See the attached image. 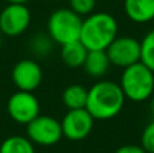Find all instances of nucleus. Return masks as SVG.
Segmentation results:
<instances>
[{"mask_svg":"<svg viewBox=\"0 0 154 153\" xmlns=\"http://www.w3.org/2000/svg\"><path fill=\"white\" fill-rule=\"evenodd\" d=\"M126 96L118 83L99 80L88 89L85 108L95 121H108L123 110Z\"/></svg>","mask_w":154,"mask_h":153,"instance_id":"1","label":"nucleus"},{"mask_svg":"<svg viewBox=\"0 0 154 153\" xmlns=\"http://www.w3.org/2000/svg\"><path fill=\"white\" fill-rule=\"evenodd\" d=\"M119 26L108 12H92L82 19L80 42L88 50H106L118 37Z\"/></svg>","mask_w":154,"mask_h":153,"instance_id":"2","label":"nucleus"},{"mask_svg":"<svg viewBox=\"0 0 154 153\" xmlns=\"http://www.w3.org/2000/svg\"><path fill=\"white\" fill-rule=\"evenodd\" d=\"M119 86L126 99L141 103L150 99L154 92V72L143 62H135L125 68Z\"/></svg>","mask_w":154,"mask_h":153,"instance_id":"3","label":"nucleus"},{"mask_svg":"<svg viewBox=\"0 0 154 153\" xmlns=\"http://www.w3.org/2000/svg\"><path fill=\"white\" fill-rule=\"evenodd\" d=\"M82 16L73 10L57 8L50 14L48 19V34L57 45H66L80 39Z\"/></svg>","mask_w":154,"mask_h":153,"instance_id":"4","label":"nucleus"},{"mask_svg":"<svg viewBox=\"0 0 154 153\" xmlns=\"http://www.w3.org/2000/svg\"><path fill=\"white\" fill-rule=\"evenodd\" d=\"M27 138L34 145L53 146L61 141L62 127L61 122L50 115H38L30 123L26 125Z\"/></svg>","mask_w":154,"mask_h":153,"instance_id":"5","label":"nucleus"},{"mask_svg":"<svg viewBox=\"0 0 154 153\" xmlns=\"http://www.w3.org/2000/svg\"><path fill=\"white\" fill-rule=\"evenodd\" d=\"M41 105L34 92L20 91L14 92L7 100V113L14 122L27 125L39 115Z\"/></svg>","mask_w":154,"mask_h":153,"instance_id":"6","label":"nucleus"},{"mask_svg":"<svg viewBox=\"0 0 154 153\" xmlns=\"http://www.w3.org/2000/svg\"><path fill=\"white\" fill-rule=\"evenodd\" d=\"M31 23V12L22 3H8L0 12V31L5 37L22 35Z\"/></svg>","mask_w":154,"mask_h":153,"instance_id":"7","label":"nucleus"},{"mask_svg":"<svg viewBox=\"0 0 154 153\" xmlns=\"http://www.w3.org/2000/svg\"><path fill=\"white\" fill-rule=\"evenodd\" d=\"M111 65L125 68L141 61V41L128 35L116 37L106 49Z\"/></svg>","mask_w":154,"mask_h":153,"instance_id":"8","label":"nucleus"},{"mask_svg":"<svg viewBox=\"0 0 154 153\" xmlns=\"http://www.w3.org/2000/svg\"><path fill=\"white\" fill-rule=\"evenodd\" d=\"M62 136L70 141H81L91 134L95 119L87 111V108L68 110L61 119Z\"/></svg>","mask_w":154,"mask_h":153,"instance_id":"9","label":"nucleus"},{"mask_svg":"<svg viewBox=\"0 0 154 153\" xmlns=\"http://www.w3.org/2000/svg\"><path fill=\"white\" fill-rule=\"evenodd\" d=\"M11 79L18 89L34 92L42 83L43 72L34 58H23L14 65Z\"/></svg>","mask_w":154,"mask_h":153,"instance_id":"10","label":"nucleus"},{"mask_svg":"<svg viewBox=\"0 0 154 153\" xmlns=\"http://www.w3.org/2000/svg\"><path fill=\"white\" fill-rule=\"evenodd\" d=\"M123 7L134 23H147L154 19V0H125Z\"/></svg>","mask_w":154,"mask_h":153,"instance_id":"11","label":"nucleus"},{"mask_svg":"<svg viewBox=\"0 0 154 153\" xmlns=\"http://www.w3.org/2000/svg\"><path fill=\"white\" fill-rule=\"evenodd\" d=\"M109 67H111V62L106 50H88L84 65H82L85 73L95 79L104 77Z\"/></svg>","mask_w":154,"mask_h":153,"instance_id":"12","label":"nucleus"},{"mask_svg":"<svg viewBox=\"0 0 154 153\" xmlns=\"http://www.w3.org/2000/svg\"><path fill=\"white\" fill-rule=\"evenodd\" d=\"M88 54V49L79 41L69 42L61 46V60L68 68L77 69L84 65L85 57Z\"/></svg>","mask_w":154,"mask_h":153,"instance_id":"13","label":"nucleus"},{"mask_svg":"<svg viewBox=\"0 0 154 153\" xmlns=\"http://www.w3.org/2000/svg\"><path fill=\"white\" fill-rule=\"evenodd\" d=\"M88 89L81 84H70L62 92V103L68 110L85 108Z\"/></svg>","mask_w":154,"mask_h":153,"instance_id":"14","label":"nucleus"},{"mask_svg":"<svg viewBox=\"0 0 154 153\" xmlns=\"http://www.w3.org/2000/svg\"><path fill=\"white\" fill-rule=\"evenodd\" d=\"M0 153H35V148L27 137L11 136L0 144Z\"/></svg>","mask_w":154,"mask_h":153,"instance_id":"15","label":"nucleus"},{"mask_svg":"<svg viewBox=\"0 0 154 153\" xmlns=\"http://www.w3.org/2000/svg\"><path fill=\"white\" fill-rule=\"evenodd\" d=\"M54 41L48 33H38L29 41V50L37 57H46L53 52Z\"/></svg>","mask_w":154,"mask_h":153,"instance_id":"16","label":"nucleus"},{"mask_svg":"<svg viewBox=\"0 0 154 153\" xmlns=\"http://www.w3.org/2000/svg\"><path fill=\"white\" fill-rule=\"evenodd\" d=\"M141 62L154 72V29L150 30L141 41Z\"/></svg>","mask_w":154,"mask_h":153,"instance_id":"17","label":"nucleus"},{"mask_svg":"<svg viewBox=\"0 0 154 153\" xmlns=\"http://www.w3.org/2000/svg\"><path fill=\"white\" fill-rule=\"evenodd\" d=\"M96 0H69V8L80 16H87L95 11Z\"/></svg>","mask_w":154,"mask_h":153,"instance_id":"18","label":"nucleus"},{"mask_svg":"<svg viewBox=\"0 0 154 153\" xmlns=\"http://www.w3.org/2000/svg\"><path fill=\"white\" fill-rule=\"evenodd\" d=\"M141 146L147 153H154V119L146 125L141 134Z\"/></svg>","mask_w":154,"mask_h":153,"instance_id":"19","label":"nucleus"},{"mask_svg":"<svg viewBox=\"0 0 154 153\" xmlns=\"http://www.w3.org/2000/svg\"><path fill=\"white\" fill-rule=\"evenodd\" d=\"M115 153H147L142 148L141 145H131V144H127V145H122L115 151Z\"/></svg>","mask_w":154,"mask_h":153,"instance_id":"20","label":"nucleus"},{"mask_svg":"<svg viewBox=\"0 0 154 153\" xmlns=\"http://www.w3.org/2000/svg\"><path fill=\"white\" fill-rule=\"evenodd\" d=\"M150 113L154 117V96H152V100H150Z\"/></svg>","mask_w":154,"mask_h":153,"instance_id":"21","label":"nucleus"},{"mask_svg":"<svg viewBox=\"0 0 154 153\" xmlns=\"http://www.w3.org/2000/svg\"><path fill=\"white\" fill-rule=\"evenodd\" d=\"M5 2H8V3H22V4H26L29 0H5Z\"/></svg>","mask_w":154,"mask_h":153,"instance_id":"22","label":"nucleus"},{"mask_svg":"<svg viewBox=\"0 0 154 153\" xmlns=\"http://www.w3.org/2000/svg\"><path fill=\"white\" fill-rule=\"evenodd\" d=\"M2 37H3V34H2V31H0V45H2Z\"/></svg>","mask_w":154,"mask_h":153,"instance_id":"23","label":"nucleus"},{"mask_svg":"<svg viewBox=\"0 0 154 153\" xmlns=\"http://www.w3.org/2000/svg\"><path fill=\"white\" fill-rule=\"evenodd\" d=\"M54 2H60V0H54Z\"/></svg>","mask_w":154,"mask_h":153,"instance_id":"24","label":"nucleus"}]
</instances>
